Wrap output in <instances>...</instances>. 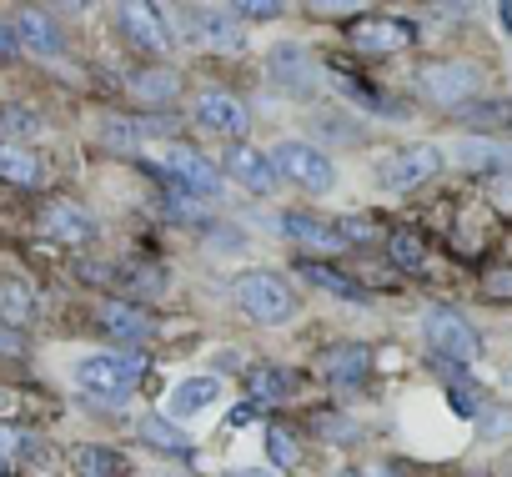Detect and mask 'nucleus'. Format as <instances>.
Listing matches in <instances>:
<instances>
[{
  "instance_id": "1a4fd4ad",
  "label": "nucleus",
  "mask_w": 512,
  "mask_h": 477,
  "mask_svg": "<svg viewBox=\"0 0 512 477\" xmlns=\"http://www.w3.org/2000/svg\"><path fill=\"white\" fill-rule=\"evenodd\" d=\"M116 26H121L141 51H151V56H171V51H176V26H171V16L156 11V6H146V0H126V6L116 11Z\"/></svg>"
},
{
  "instance_id": "423d86ee",
  "label": "nucleus",
  "mask_w": 512,
  "mask_h": 477,
  "mask_svg": "<svg viewBox=\"0 0 512 477\" xmlns=\"http://www.w3.org/2000/svg\"><path fill=\"white\" fill-rule=\"evenodd\" d=\"M422 337H427L432 357L447 362V367H467V362H477V352H482L477 327H472L462 312H452V307H432V312L422 317Z\"/></svg>"
},
{
  "instance_id": "e433bc0d",
  "label": "nucleus",
  "mask_w": 512,
  "mask_h": 477,
  "mask_svg": "<svg viewBox=\"0 0 512 477\" xmlns=\"http://www.w3.org/2000/svg\"><path fill=\"white\" fill-rule=\"evenodd\" d=\"M482 292H487V297H502V302H512V267H497V272H487V277H482Z\"/></svg>"
},
{
  "instance_id": "2f4dec72",
  "label": "nucleus",
  "mask_w": 512,
  "mask_h": 477,
  "mask_svg": "<svg viewBox=\"0 0 512 477\" xmlns=\"http://www.w3.org/2000/svg\"><path fill=\"white\" fill-rule=\"evenodd\" d=\"M267 457H272V467H297L302 462V447H297V437L287 432V427H267Z\"/></svg>"
},
{
  "instance_id": "2eb2a0df",
  "label": "nucleus",
  "mask_w": 512,
  "mask_h": 477,
  "mask_svg": "<svg viewBox=\"0 0 512 477\" xmlns=\"http://www.w3.org/2000/svg\"><path fill=\"white\" fill-rule=\"evenodd\" d=\"M277 231L287 236V242H297V247H307V252H342L347 242H342V231H337V221H322V216H312V211H277Z\"/></svg>"
},
{
  "instance_id": "7ed1b4c3",
  "label": "nucleus",
  "mask_w": 512,
  "mask_h": 477,
  "mask_svg": "<svg viewBox=\"0 0 512 477\" xmlns=\"http://www.w3.org/2000/svg\"><path fill=\"white\" fill-rule=\"evenodd\" d=\"M231 297H236V307L256 322V327H282V322H292L297 317V292L282 282V277H272V272H241L236 277V287H231Z\"/></svg>"
},
{
  "instance_id": "49530a36",
  "label": "nucleus",
  "mask_w": 512,
  "mask_h": 477,
  "mask_svg": "<svg viewBox=\"0 0 512 477\" xmlns=\"http://www.w3.org/2000/svg\"><path fill=\"white\" fill-rule=\"evenodd\" d=\"M0 136H6V121H0Z\"/></svg>"
},
{
  "instance_id": "c03bdc74",
  "label": "nucleus",
  "mask_w": 512,
  "mask_h": 477,
  "mask_svg": "<svg viewBox=\"0 0 512 477\" xmlns=\"http://www.w3.org/2000/svg\"><path fill=\"white\" fill-rule=\"evenodd\" d=\"M502 21H507V31H512V6H502Z\"/></svg>"
},
{
  "instance_id": "4c0bfd02",
  "label": "nucleus",
  "mask_w": 512,
  "mask_h": 477,
  "mask_svg": "<svg viewBox=\"0 0 512 477\" xmlns=\"http://www.w3.org/2000/svg\"><path fill=\"white\" fill-rule=\"evenodd\" d=\"M482 437H512V407L482 412Z\"/></svg>"
},
{
  "instance_id": "9b49d317",
  "label": "nucleus",
  "mask_w": 512,
  "mask_h": 477,
  "mask_svg": "<svg viewBox=\"0 0 512 477\" xmlns=\"http://www.w3.org/2000/svg\"><path fill=\"white\" fill-rule=\"evenodd\" d=\"M41 236H51V242L61 247H91L96 242V216L76 201H46L41 206Z\"/></svg>"
},
{
  "instance_id": "4be33fe9",
  "label": "nucleus",
  "mask_w": 512,
  "mask_h": 477,
  "mask_svg": "<svg viewBox=\"0 0 512 477\" xmlns=\"http://www.w3.org/2000/svg\"><path fill=\"white\" fill-rule=\"evenodd\" d=\"M367 367H372V352L357 347V342H342V347H332V352L322 357V377H327L332 387H362Z\"/></svg>"
},
{
  "instance_id": "a211bd4d",
  "label": "nucleus",
  "mask_w": 512,
  "mask_h": 477,
  "mask_svg": "<svg viewBox=\"0 0 512 477\" xmlns=\"http://www.w3.org/2000/svg\"><path fill=\"white\" fill-rule=\"evenodd\" d=\"M46 181V166L31 146L16 141H0V186H16V191H36Z\"/></svg>"
},
{
  "instance_id": "f704fd0d",
  "label": "nucleus",
  "mask_w": 512,
  "mask_h": 477,
  "mask_svg": "<svg viewBox=\"0 0 512 477\" xmlns=\"http://www.w3.org/2000/svg\"><path fill=\"white\" fill-rule=\"evenodd\" d=\"M452 407L472 417V412L482 407V392H477V382H467V377H452Z\"/></svg>"
},
{
  "instance_id": "58836bf2",
  "label": "nucleus",
  "mask_w": 512,
  "mask_h": 477,
  "mask_svg": "<svg viewBox=\"0 0 512 477\" xmlns=\"http://www.w3.org/2000/svg\"><path fill=\"white\" fill-rule=\"evenodd\" d=\"M0 352H6V357H26V337L16 327H6V322H0Z\"/></svg>"
},
{
  "instance_id": "f8f14e48",
  "label": "nucleus",
  "mask_w": 512,
  "mask_h": 477,
  "mask_svg": "<svg viewBox=\"0 0 512 477\" xmlns=\"http://www.w3.org/2000/svg\"><path fill=\"white\" fill-rule=\"evenodd\" d=\"M317 61H312V51L307 46H297V41H287V46H277L272 56H267V81L277 86V91H287V96H307L312 86H317Z\"/></svg>"
},
{
  "instance_id": "a19ab883",
  "label": "nucleus",
  "mask_w": 512,
  "mask_h": 477,
  "mask_svg": "<svg viewBox=\"0 0 512 477\" xmlns=\"http://www.w3.org/2000/svg\"><path fill=\"white\" fill-rule=\"evenodd\" d=\"M256 412H262V407H256V402H241V407H236V412L226 417V427H231V432H241L246 422H256Z\"/></svg>"
},
{
  "instance_id": "6ab92c4d",
  "label": "nucleus",
  "mask_w": 512,
  "mask_h": 477,
  "mask_svg": "<svg viewBox=\"0 0 512 477\" xmlns=\"http://www.w3.org/2000/svg\"><path fill=\"white\" fill-rule=\"evenodd\" d=\"M96 322H101V332L116 337V342H146V337L156 332V322H151L141 307H131V302H106V307L96 312Z\"/></svg>"
},
{
  "instance_id": "20e7f679",
  "label": "nucleus",
  "mask_w": 512,
  "mask_h": 477,
  "mask_svg": "<svg viewBox=\"0 0 512 477\" xmlns=\"http://www.w3.org/2000/svg\"><path fill=\"white\" fill-rule=\"evenodd\" d=\"M267 156H272V166H277L282 181H292V186H302V191H312V196H327V191L337 186L332 156H327L322 146H312V141H277Z\"/></svg>"
},
{
  "instance_id": "79ce46f5",
  "label": "nucleus",
  "mask_w": 512,
  "mask_h": 477,
  "mask_svg": "<svg viewBox=\"0 0 512 477\" xmlns=\"http://www.w3.org/2000/svg\"><path fill=\"white\" fill-rule=\"evenodd\" d=\"M11 56H21V46H16V31L0 21V61H11Z\"/></svg>"
},
{
  "instance_id": "dca6fc26",
  "label": "nucleus",
  "mask_w": 512,
  "mask_h": 477,
  "mask_svg": "<svg viewBox=\"0 0 512 477\" xmlns=\"http://www.w3.org/2000/svg\"><path fill=\"white\" fill-rule=\"evenodd\" d=\"M297 372L292 367H277V362H256V367H246V377H241V387H246V402H256V407H282V402H292L297 397Z\"/></svg>"
},
{
  "instance_id": "ddd939ff",
  "label": "nucleus",
  "mask_w": 512,
  "mask_h": 477,
  "mask_svg": "<svg viewBox=\"0 0 512 477\" xmlns=\"http://www.w3.org/2000/svg\"><path fill=\"white\" fill-rule=\"evenodd\" d=\"M191 116H196L206 131L231 136V141H241V136L251 131V111H246V101H241V96H231V91H201Z\"/></svg>"
},
{
  "instance_id": "5701e85b",
  "label": "nucleus",
  "mask_w": 512,
  "mask_h": 477,
  "mask_svg": "<svg viewBox=\"0 0 512 477\" xmlns=\"http://www.w3.org/2000/svg\"><path fill=\"white\" fill-rule=\"evenodd\" d=\"M71 462H76L81 477H131V457L116 452V447H101V442H81L71 452Z\"/></svg>"
},
{
  "instance_id": "aec40b11",
  "label": "nucleus",
  "mask_w": 512,
  "mask_h": 477,
  "mask_svg": "<svg viewBox=\"0 0 512 477\" xmlns=\"http://www.w3.org/2000/svg\"><path fill=\"white\" fill-rule=\"evenodd\" d=\"M126 91L141 101V106H171L181 96V76L171 66H146L136 76H126Z\"/></svg>"
},
{
  "instance_id": "f257e3e1",
  "label": "nucleus",
  "mask_w": 512,
  "mask_h": 477,
  "mask_svg": "<svg viewBox=\"0 0 512 477\" xmlns=\"http://www.w3.org/2000/svg\"><path fill=\"white\" fill-rule=\"evenodd\" d=\"M146 377V357L141 352H101V357H86L76 362V387L81 397L101 402V407H126L131 402V387Z\"/></svg>"
},
{
  "instance_id": "a878e982",
  "label": "nucleus",
  "mask_w": 512,
  "mask_h": 477,
  "mask_svg": "<svg viewBox=\"0 0 512 477\" xmlns=\"http://www.w3.org/2000/svg\"><path fill=\"white\" fill-rule=\"evenodd\" d=\"M141 442L146 447H156V452H176V457H186V452H196V442H191V432H181L171 417H141Z\"/></svg>"
},
{
  "instance_id": "6e6552de",
  "label": "nucleus",
  "mask_w": 512,
  "mask_h": 477,
  "mask_svg": "<svg viewBox=\"0 0 512 477\" xmlns=\"http://www.w3.org/2000/svg\"><path fill=\"white\" fill-rule=\"evenodd\" d=\"M186 36H191L196 46L226 51V56L246 51V31H241V21L231 16V6H186Z\"/></svg>"
},
{
  "instance_id": "72a5a7b5",
  "label": "nucleus",
  "mask_w": 512,
  "mask_h": 477,
  "mask_svg": "<svg viewBox=\"0 0 512 477\" xmlns=\"http://www.w3.org/2000/svg\"><path fill=\"white\" fill-rule=\"evenodd\" d=\"M231 16L236 21H277L282 6H277V0H241V6H231Z\"/></svg>"
},
{
  "instance_id": "393cba45",
  "label": "nucleus",
  "mask_w": 512,
  "mask_h": 477,
  "mask_svg": "<svg viewBox=\"0 0 512 477\" xmlns=\"http://www.w3.org/2000/svg\"><path fill=\"white\" fill-rule=\"evenodd\" d=\"M36 317V292L21 277H0V322L6 327H26Z\"/></svg>"
},
{
  "instance_id": "9d476101",
  "label": "nucleus",
  "mask_w": 512,
  "mask_h": 477,
  "mask_svg": "<svg viewBox=\"0 0 512 477\" xmlns=\"http://www.w3.org/2000/svg\"><path fill=\"white\" fill-rule=\"evenodd\" d=\"M347 41L357 51H367V56H392V51H402V46L417 41V26L402 21V16H357L347 26Z\"/></svg>"
},
{
  "instance_id": "f03ea898",
  "label": "nucleus",
  "mask_w": 512,
  "mask_h": 477,
  "mask_svg": "<svg viewBox=\"0 0 512 477\" xmlns=\"http://www.w3.org/2000/svg\"><path fill=\"white\" fill-rule=\"evenodd\" d=\"M151 166L171 181L176 196H191V201H221L226 196V171L216 161H206L196 146H156L151 151Z\"/></svg>"
},
{
  "instance_id": "412c9836",
  "label": "nucleus",
  "mask_w": 512,
  "mask_h": 477,
  "mask_svg": "<svg viewBox=\"0 0 512 477\" xmlns=\"http://www.w3.org/2000/svg\"><path fill=\"white\" fill-rule=\"evenodd\" d=\"M156 131H161V121H151V116H111L106 126H101V141L111 146V151H146L151 141H156Z\"/></svg>"
},
{
  "instance_id": "c756f323",
  "label": "nucleus",
  "mask_w": 512,
  "mask_h": 477,
  "mask_svg": "<svg viewBox=\"0 0 512 477\" xmlns=\"http://www.w3.org/2000/svg\"><path fill=\"white\" fill-rule=\"evenodd\" d=\"M387 257H392V267H402V272H422L427 267V247H422V236L417 231H392L387 236Z\"/></svg>"
},
{
  "instance_id": "ea45409f",
  "label": "nucleus",
  "mask_w": 512,
  "mask_h": 477,
  "mask_svg": "<svg viewBox=\"0 0 512 477\" xmlns=\"http://www.w3.org/2000/svg\"><path fill=\"white\" fill-rule=\"evenodd\" d=\"M0 121H6V126H16V131H36V126H41L31 111H16V106H11V111H0Z\"/></svg>"
},
{
  "instance_id": "b1692460",
  "label": "nucleus",
  "mask_w": 512,
  "mask_h": 477,
  "mask_svg": "<svg viewBox=\"0 0 512 477\" xmlns=\"http://www.w3.org/2000/svg\"><path fill=\"white\" fill-rule=\"evenodd\" d=\"M216 397H221V382H216V377H186V382L171 387V412H176V417H196V412H206Z\"/></svg>"
},
{
  "instance_id": "7c9ffc66",
  "label": "nucleus",
  "mask_w": 512,
  "mask_h": 477,
  "mask_svg": "<svg viewBox=\"0 0 512 477\" xmlns=\"http://www.w3.org/2000/svg\"><path fill=\"white\" fill-rule=\"evenodd\" d=\"M31 452V432L16 422H0V472H16V462Z\"/></svg>"
},
{
  "instance_id": "39448f33",
  "label": "nucleus",
  "mask_w": 512,
  "mask_h": 477,
  "mask_svg": "<svg viewBox=\"0 0 512 477\" xmlns=\"http://www.w3.org/2000/svg\"><path fill=\"white\" fill-rule=\"evenodd\" d=\"M417 91L427 106H442V111H467V101L482 91V71L472 61H432L417 71Z\"/></svg>"
},
{
  "instance_id": "bb28decb",
  "label": "nucleus",
  "mask_w": 512,
  "mask_h": 477,
  "mask_svg": "<svg viewBox=\"0 0 512 477\" xmlns=\"http://www.w3.org/2000/svg\"><path fill=\"white\" fill-rule=\"evenodd\" d=\"M452 156H457V166H467V171H507V166H512V151L497 146V141H482V136L457 141Z\"/></svg>"
},
{
  "instance_id": "37998d69",
  "label": "nucleus",
  "mask_w": 512,
  "mask_h": 477,
  "mask_svg": "<svg viewBox=\"0 0 512 477\" xmlns=\"http://www.w3.org/2000/svg\"><path fill=\"white\" fill-rule=\"evenodd\" d=\"M231 477H282V472H267V467H246V472H231Z\"/></svg>"
},
{
  "instance_id": "4468645a",
  "label": "nucleus",
  "mask_w": 512,
  "mask_h": 477,
  "mask_svg": "<svg viewBox=\"0 0 512 477\" xmlns=\"http://www.w3.org/2000/svg\"><path fill=\"white\" fill-rule=\"evenodd\" d=\"M221 171H226V181H236V186L251 191V196H272V191L282 186L272 156H267V151H256V146H231Z\"/></svg>"
},
{
  "instance_id": "473e14b6",
  "label": "nucleus",
  "mask_w": 512,
  "mask_h": 477,
  "mask_svg": "<svg viewBox=\"0 0 512 477\" xmlns=\"http://www.w3.org/2000/svg\"><path fill=\"white\" fill-rule=\"evenodd\" d=\"M337 231H342V242H347V247H367V242H377V226H372L367 216H342Z\"/></svg>"
},
{
  "instance_id": "c9c22d12",
  "label": "nucleus",
  "mask_w": 512,
  "mask_h": 477,
  "mask_svg": "<svg viewBox=\"0 0 512 477\" xmlns=\"http://www.w3.org/2000/svg\"><path fill=\"white\" fill-rule=\"evenodd\" d=\"M512 111H507V101H482L477 111H467V121H477V126H502Z\"/></svg>"
},
{
  "instance_id": "a18cd8bd",
  "label": "nucleus",
  "mask_w": 512,
  "mask_h": 477,
  "mask_svg": "<svg viewBox=\"0 0 512 477\" xmlns=\"http://www.w3.org/2000/svg\"><path fill=\"white\" fill-rule=\"evenodd\" d=\"M342 477H362V472H342Z\"/></svg>"
},
{
  "instance_id": "f3484780",
  "label": "nucleus",
  "mask_w": 512,
  "mask_h": 477,
  "mask_svg": "<svg viewBox=\"0 0 512 477\" xmlns=\"http://www.w3.org/2000/svg\"><path fill=\"white\" fill-rule=\"evenodd\" d=\"M11 31H16V46L26 51V56H61L66 51V41H61V26L46 16V11H21L16 21H11Z\"/></svg>"
},
{
  "instance_id": "0eeeda50",
  "label": "nucleus",
  "mask_w": 512,
  "mask_h": 477,
  "mask_svg": "<svg viewBox=\"0 0 512 477\" xmlns=\"http://www.w3.org/2000/svg\"><path fill=\"white\" fill-rule=\"evenodd\" d=\"M442 171V151L432 141H412V146H392L377 161V186L382 191H417Z\"/></svg>"
},
{
  "instance_id": "c85d7f7f",
  "label": "nucleus",
  "mask_w": 512,
  "mask_h": 477,
  "mask_svg": "<svg viewBox=\"0 0 512 477\" xmlns=\"http://www.w3.org/2000/svg\"><path fill=\"white\" fill-rule=\"evenodd\" d=\"M332 81H337V91H342L347 101H357L362 111H372V116H397V106H392L382 91H372L367 81H357V76H347V71H332Z\"/></svg>"
},
{
  "instance_id": "cd10ccee",
  "label": "nucleus",
  "mask_w": 512,
  "mask_h": 477,
  "mask_svg": "<svg viewBox=\"0 0 512 477\" xmlns=\"http://www.w3.org/2000/svg\"><path fill=\"white\" fill-rule=\"evenodd\" d=\"M302 277L312 282V287H322V292H332V297H342V302H367V292H362V282H352V277H342L337 267H322V262H307L302 267Z\"/></svg>"
}]
</instances>
